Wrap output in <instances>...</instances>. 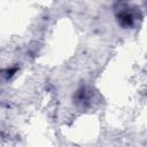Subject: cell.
Masks as SVG:
<instances>
[{"instance_id":"6da1fadb","label":"cell","mask_w":147,"mask_h":147,"mask_svg":"<svg viewBox=\"0 0 147 147\" xmlns=\"http://www.w3.org/2000/svg\"><path fill=\"white\" fill-rule=\"evenodd\" d=\"M117 17H118V22H119L123 26H125V28L131 26V25L133 24V22H134L133 13H132L131 8L127 7V6H124V7L121 6V10L118 11Z\"/></svg>"}]
</instances>
